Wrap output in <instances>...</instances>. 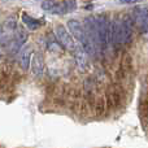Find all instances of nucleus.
Segmentation results:
<instances>
[{"instance_id": "nucleus-2", "label": "nucleus", "mask_w": 148, "mask_h": 148, "mask_svg": "<svg viewBox=\"0 0 148 148\" xmlns=\"http://www.w3.org/2000/svg\"><path fill=\"white\" fill-rule=\"evenodd\" d=\"M96 18V26H97V35H99V43H100V49H107L110 42V22L108 20L107 16L100 14Z\"/></svg>"}, {"instance_id": "nucleus-8", "label": "nucleus", "mask_w": 148, "mask_h": 148, "mask_svg": "<svg viewBox=\"0 0 148 148\" xmlns=\"http://www.w3.org/2000/svg\"><path fill=\"white\" fill-rule=\"evenodd\" d=\"M74 57H75V61L78 68L84 72L87 70V66H88V59H87V52L84 51V48L82 46H75L74 48Z\"/></svg>"}, {"instance_id": "nucleus-1", "label": "nucleus", "mask_w": 148, "mask_h": 148, "mask_svg": "<svg viewBox=\"0 0 148 148\" xmlns=\"http://www.w3.org/2000/svg\"><path fill=\"white\" fill-rule=\"evenodd\" d=\"M68 27H69L72 35L79 42V43H81V46L84 48V51L87 52V55L94 56V55L96 53V49H95V47L92 46L90 38L87 36V33H86V30H84L83 26H82L78 21L70 20L69 22H68Z\"/></svg>"}, {"instance_id": "nucleus-11", "label": "nucleus", "mask_w": 148, "mask_h": 148, "mask_svg": "<svg viewBox=\"0 0 148 148\" xmlns=\"http://www.w3.org/2000/svg\"><path fill=\"white\" fill-rule=\"evenodd\" d=\"M22 21H23V23L26 25V27L30 29V30H36V29H39L42 26V21L36 20V18L31 17V16L26 14V13H23L22 14Z\"/></svg>"}, {"instance_id": "nucleus-10", "label": "nucleus", "mask_w": 148, "mask_h": 148, "mask_svg": "<svg viewBox=\"0 0 148 148\" xmlns=\"http://www.w3.org/2000/svg\"><path fill=\"white\" fill-rule=\"evenodd\" d=\"M31 69H33V74L35 77H40L43 74L44 69V61L40 53L33 55V60H31Z\"/></svg>"}, {"instance_id": "nucleus-4", "label": "nucleus", "mask_w": 148, "mask_h": 148, "mask_svg": "<svg viewBox=\"0 0 148 148\" xmlns=\"http://www.w3.org/2000/svg\"><path fill=\"white\" fill-rule=\"evenodd\" d=\"M55 33H56V36L59 39V42L61 43V46L64 48L69 49V51H74L75 48V43H74L72 35L69 34V31L64 27L62 25H56L55 27Z\"/></svg>"}, {"instance_id": "nucleus-5", "label": "nucleus", "mask_w": 148, "mask_h": 148, "mask_svg": "<svg viewBox=\"0 0 148 148\" xmlns=\"http://www.w3.org/2000/svg\"><path fill=\"white\" fill-rule=\"evenodd\" d=\"M134 22L138 25L142 31H148V7L139 5L133 12Z\"/></svg>"}, {"instance_id": "nucleus-9", "label": "nucleus", "mask_w": 148, "mask_h": 148, "mask_svg": "<svg viewBox=\"0 0 148 148\" xmlns=\"http://www.w3.org/2000/svg\"><path fill=\"white\" fill-rule=\"evenodd\" d=\"M33 55V51H31V47L29 44H26L22 48L20 53V57H18V62H20L21 69L27 70L29 66H30V56Z\"/></svg>"}, {"instance_id": "nucleus-7", "label": "nucleus", "mask_w": 148, "mask_h": 148, "mask_svg": "<svg viewBox=\"0 0 148 148\" xmlns=\"http://www.w3.org/2000/svg\"><path fill=\"white\" fill-rule=\"evenodd\" d=\"M26 39H27V34L23 30H18L16 34H13L12 39H10V43H9L10 52H12V53H17L18 49L25 44Z\"/></svg>"}, {"instance_id": "nucleus-6", "label": "nucleus", "mask_w": 148, "mask_h": 148, "mask_svg": "<svg viewBox=\"0 0 148 148\" xmlns=\"http://www.w3.org/2000/svg\"><path fill=\"white\" fill-rule=\"evenodd\" d=\"M120 31H121V44L130 43L133 38V20L129 16H125L120 20Z\"/></svg>"}, {"instance_id": "nucleus-13", "label": "nucleus", "mask_w": 148, "mask_h": 148, "mask_svg": "<svg viewBox=\"0 0 148 148\" xmlns=\"http://www.w3.org/2000/svg\"><path fill=\"white\" fill-rule=\"evenodd\" d=\"M133 1H135V0H121L122 4H130V3H133Z\"/></svg>"}, {"instance_id": "nucleus-3", "label": "nucleus", "mask_w": 148, "mask_h": 148, "mask_svg": "<svg viewBox=\"0 0 148 148\" xmlns=\"http://www.w3.org/2000/svg\"><path fill=\"white\" fill-rule=\"evenodd\" d=\"M84 30L87 33V36L90 38L92 46L95 47L96 51L100 49L99 43V35H97V26H96V18L95 17H87L84 21Z\"/></svg>"}, {"instance_id": "nucleus-12", "label": "nucleus", "mask_w": 148, "mask_h": 148, "mask_svg": "<svg viewBox=\"0 0 148 148\" xmlns=\"http://www.w3.org/2000/svg\"><path fill=\"white\" fill-rule=\"evenodd\" d=\"M55 4H56V3L49 1V0H46V1H43V4H42V8H43L44 10H47V12L52 13V9H53Z\"/></svg>"}]
</instances>
